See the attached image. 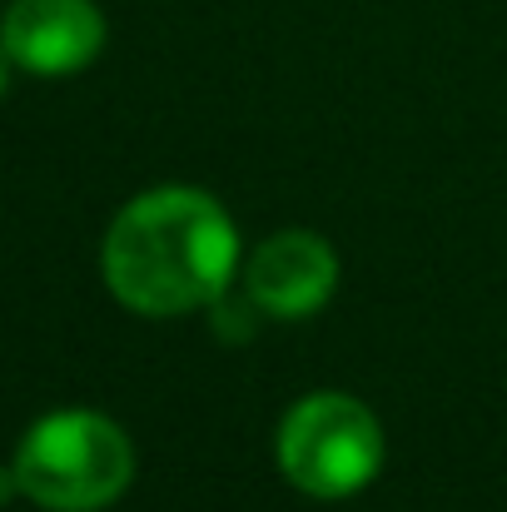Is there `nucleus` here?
Returning a JSON list of instances; mask_svg holds the SVG:
<instances>
[{
	"instance_id": "obj_1",
	"label": "nucleus",
	"mask_w": 507,
	"mask_h": 512,
	"mask_svg": "<svg viewBox=\"0 0 507 512\" xmlns=\"http://www.w3.org/2000/svg\"><path fill=\"white\" fill-rule=\"evenodd\" d=\"M234 269L239 229L224 204L199 189H150L130 199L105 234V284L145 319L214 309L229 294Z\"/></svg>"
},
{
	"instance_id": "obj_2",
	"label": "nucleus",
	"mask_w": 507,
	"mask_h": 512,
	"mask_svg": "<svg viewBox=\"0 0 507 512\" xmlns=\"http://www.w3.org/2000/svg\"><path fill=\"white\" fill-rule=\"evenodd\" d=\"M10 468H15L20 493L40 508L100 512L130 488L135 448L105 413L65 408V413L40 418L25 433Z\"/></svg>"
},
{
	"instance_id": "obj_3",
	"label": "nucleus",
	"mask_w": 507,
	"mask_h": 512,
	"mask_svg": "<svg viewBox=\"0 0 507 512\" xmlns=\"http://www.w3.org/2000/svg\"><path fill=\"white\" fill-rule=\"evenodd\" d=\"M274 448L284 478L319 503L363 493L383 468V428L348 393H314L294 403L279 423Z\"/></svg>"
},
{
	"instance_id": "obj_4",
	"label": "nucleus",
	"mask_w": 507,
	"mask_h": 512,
	"mask_svg": "<svg viewBox=\"0 0 507 512\" xmlns=\"http://www.w3.org/2000/svg\"><path fill=\"white\" fill-rule=\"evenodd\" d=\"M338 289V254L309 229H284L244 264V294L264 319H309Z\"/></svg>"
},
{
	"instance_id": "obj_5",
	"label": "nucleus",
	"mask_w": 507,
	"mask_h": 512,
	"mask_svg": "<svg viewBox=\"0 0 507 512\" xmlns=\"http://www.w3.org/2000/svg\"><path fill=\"white\" fill-rule=\"evenodd\" d=\"M0 40L30 75H75L105 45V15L90 0H15Z\"/></svg>"
},
{
	"instance_id": "obj_6",
	"label": "nucleus",
	"mask_w": 507,
	"mask_h": 512,
	"mask_svg": "<svg viewBox=\"0 0 507 512\" xmlns=\"http://www.w3.org/2000/svg\"><path fill=\"white\" fill-rule=\"evenodd\" d=\"M5 70H10V50H5V40H0V90H5Z\"/></svg>"
}]
</instances>
